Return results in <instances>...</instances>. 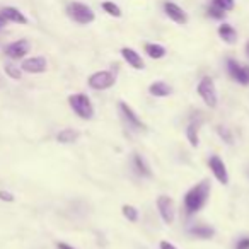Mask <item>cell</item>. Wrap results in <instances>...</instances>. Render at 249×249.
<instances>
[{
    "mask_svg": "<svg viewBox=\"0 0 249 249\" xmlns=\"http://www.w3.org/2000/svg\"><path fill=\"white\" fill-rule=\"evenodd\" d=\"M210 193H212V184L208 179H201L200 183L191 186L183 198V205H184L186 215L198 213V212L207 205L208 198H210Z\"/></svg>",
    "mask_w": 249,
    "mask_h": 249,
    "instance_id": "obj_1",
    "label": "cell"
},
{
    "mask_svg": "<svg viewBox=\"0 0 249 249\" xmlns=\"http://www.w3.org/2000/svg\"><path fill=\"white\" fill-rule=\"evenodd\" d=\"M69 104L72 107V111L80 118V120H92L94 114H96V109H94V104L90 101V97L87 94L77 92L69 96Z\"/></svg>",
    "mask_w": 249,
    "mask_h": 249,
    "instance_id": "obj_2",
    "label": "cell"
},
{
    "mask_svg": "<svg viewBox=\"0 0 249 249\" xmlns=\"http://www.w3.org/2000/svg\"><path fill=\"white\" fill-rule=\"evenodd\" d=\"M67 14L77 24H90L96 19V14H94L92 9L86 4H80V2H70L67 5Z\"/></svg>",
    "mask_w": 249,
    "mask_h": 249,
    "instance_id": "obj_3",
    "label": "cell"
},
{
    "mask_svg": "<svg viewBox=\"0 0 249 249\" xmlns=\"http://www.w3.org/2000/svg\"><path fill=\"white\" fill-rule=\"evenodd\" d=\"M196 92H198V96L201 97V101H203V103L207 104L208 107H217L218 94H217V89H215V82H213V79H212V77L205 75L203 79L198 82Z\"/></svg>",
    "mask_w": 249,
    "mask_h": 249,
    "instance_id": "obj_4",
    "label": "cell"
},
{
    "mask_svg": "<svg viewBox=\"0 0 249 249\" xmlns=\"http://www.w3.org/2000/svg\"><path fill=\"white\" fill-rule=\"evenodd\" d=\"M118 107H120V114H121V118H123L124 124L128 126V130H132V132H137V133L145 132V130H147L145 123L140 120L139 114L135 113V109H133L130 104H126L124 101H120Z\"/></svg>",
    "mask_w": 249,
    "mask_h": 249,
    "instance_id": "obj_5",
    "label": "cell"
},
{
    "mask_svg": "<svg viewBox=\"0 0 249 249\" xmlns=\"http://www.w3.org/2000/svg\"><path fill=\"white\" fill-rule=\"evenodd\" d=\"M87 84L94 90H107L116 84V75L111 70H97V72L90 73Z\"/></svg>",
    "mask_w": 249,
    "mask_h": 249,
    "instance_id": "obj_6",
    "label": "cell"
},
{
    "mask_svg": "<svg viewBox=\"0 0 249 249\" xmlns=\"http://www.w3.org/2000/svg\"><path fill=\"white\" fill-rule=\"evenodd\" d=\"M157 210H159V215L164 224L171 225L176 218V205H174L173 198L166 196V195H160L157 198Z\"/></svg>",
    "mask_w": 249,
    "mask_h": 249,
    "instance_id": "obj_7",
    "label": "cell"
},
{
    "mask_svg": "<svg viewBox=\"0 0 249 249\" xmlns=\"http://www.w3.org/2000/svg\"><path fill=\"white\" fill-rule=\"evenodd\" d=\"M227 72L231 79L239 82L241 86H249V65H241L237 60H227Z\"/></svg>",
    "mask_w": 249,
    "mask_h": 249,
    "instance_id": "obj_8",
    "label": "cell"
},
{
    "mask_svg": "<svg viewBox=\"0 0 249 249\" xmlns=\"http://www.w3.org/2000/svg\"><path fill=\"white\" fill-rule=\"evenodd\" d=\"M208 167H210L212 174L215 176V179L218 181L220 184H229V171H227V166L225 162L220 159L218 156H212L208 159Z\"/></svg>",
    "mask_w": 249,
    "mask_h": 249,
    "instance_id": "obj_9",
    "label": "cell"
},
{
    "mask_svg": "<svg viewBox=\"0 0 249 249\" xmlns=\"http://www.w3.org/2000/svg\"><path fill=\"white\" fill-rule=\"evenodd\" d=\"M29 52V41L28 39H18V41L11 43L5 46V55L12 60H21L28 55Z\"/></svg>",
    "mask_w": 249,
    "mask_h": 249,
    "instance_id": "obj_10",
    "label": "cell"
},
{
    "mask_svg": "<svg viewBox=\"0 0 249 249\" xmlns=\"http://www.w3.org/2000/svg\"><path fill=\"white\" fill-rule=\"evenodd\" d=\"M48 67L45 56H31V58L22 60L21 69L28 73H43Z\"/></svg>",
    "mask_w": 249,
    "mask_h": 249,
    "instance_id": "obj_11",
    "label": "cell"
},
{
    "mask_svg": "<svg viewBox=\"0 0 249 249\" xmlns=\"http://www.w3.org/2000/svg\"><path fill=\"white\" fill-rule=\"evenodd\" d=\"M164 12H166L167 18L176 22V24H186L188 22V14L179 5L174 4V2H166V4H164Z\"/></svg>",
    "mask_w": 249,
    "mask_h": 249,
    "instance_id": "obj_12",
    "label": "cell"
},
{
    "mask_svg": "<svg viewBox=\"0 0 249 249\" xmlns=\"http://www.w3.org/2000/svg\"><path fill=\"white\" fill-rule=\"evenodd\" d=\"M132 166L135 169V173L142 178H152V169H150V164L147 162V159L140 154H133L132 156Z\"/></svg>",
    "mask_w": 249,
    "mask_h": 249,
    "instance_id": "obj_13",
    "label": "cell"
},
{
    "mask_svg": "<svg viewBox=\"0 0 249 249\" xmlns=\"http://www.w3.org/2000/svg\"><path fill=\"white\" fill-rule=\"evenodd\" d=\"M121 56H123V60L128 63L132 69H135V70L145 69V63H143L142 56H140L133 48H121Z\"/></svg>",
    "mask_w": 249,
    "mask_h": 249,
    "instance_id": "obj_14",
    "label": "cell"
},
{
    "mask_svg": "<svg viewBox=\"0 0 249 249\" xmlns=\"http://www.w3.org/2000/svg\"><path fill=\"white\" fill-rule=\"evenodd\" d=\"M0 16L7 22H16V24H28V18L16 7H4L0 11Z\"/></svg>",
    "mask_w": 249,
    "mask_h": 249,
    "instance_id": "obj_15",
    "label": "cell"
},
{
    "mask_svg": "<svg viewBox=\"0 0 249 249\" xmlns=\"http://www.w3.org/2000/svg\"><path fill=\"white\" fill-rule=\"evenodd\" d=\"M149 94L154 97H167L173 94V87L164 80H156L149 86Z\"/></svg>",
    "mask_w": 249,
    "mask_h": 249,
    "instance_id": "obj_16",
    "label": "cell"
},
{
    "mask_svg": "<svg viewBox=\"0 0 249 249\" xmlns=\"http://www.w3.org/2000/svg\"><path fill=\"white\" fill-rule=\"evenodd\" d=\"M200 126H201V120H193L186 128V139L190 142L191 147H198L200 145Z\"/></svg>",
    "mask_w": 249,
    "mask_h": 249,
    "instance_id": "obj_17",
    "label": "cell"
},
{
    "mask_svg": "<svg viewBox=\"0 0 249 249\" xmlns=\"http://www.w3.org/2000/svg\"><path fill=\"white\" fill-rule=\"evenodd\" d=\"M193 237H198V239H212L215 235V229L210 227V225H205V224H196L193 227L188 229Z\"/></svg>",
    "mask_w": 249,
    "mask_h": 249,
    "instance_id": "obj_18",
    "label": "cell"
},
{
    "mask_svg": "<svg viewBox=\"0 0 249 249\" xmlns=\"http://www.w3.org/2000/svg\"><path fill=\"white\" fill-rule=\"evenodd\" d=\"M218 36H220L222 41L227 43V45H234V43L237 41V31H235L231 24H225V22L222 26H218Z\"/></svg>",
    "mask_w": 249,
    "mask_h": 249,
    "instance_id": "obj_19",
    "label": "cell"
},
{
    "mask_svg": "<svg viewBox=\"0 0 249 249\" xmlns=\"http://www.w3.org/2000/svg\"><path fill=\"white\" fill-rule=\"evenodd\" d=\"M80 133L77 132V130L73 128H63L58 132V135H56V142L58 143H75L77 140H79Z\"/></svg>",
    "mask_w": 249,
    "mask_h": 249,
    "instance_id": "obj_20",
    "label": "cell"
},
{
    "mask_svg": "<svg viewBox=\"0 0 249 249\" xmlns=\"http://www.w3.org/2000/svg\"><path fill=\"white\" fill-rule=\"evenodd\" d=\"M145 53L154 60H160L166 56V48L162 45H157V43H147L145 45Z\"/></svg>",
    "mask_w": 249,
    "mask_h": 249,
    "instance_id": "obj_21",
    "label": "cell"
},
{
    "mask_svg": "<svg viewBox=\"0 0 249 249\" xmlns=\"http://www.w3.org/2000/svg\"><path fill=\"white\" fill-rule=\"evenodd\" d=\"M121 213H123V217L126 218V220L133 222V224L139 220V210H137L133 205H123V207H121Z\"/></svg>",
    "mask_w": 249,
    "mask_h": 249,
    "instance_id": "obj_22",
    "label": "cell"
},
{
    "mask_svg": "<svg viewBox=\"0 0 249 249\" xmlns=\"http://www.w3.org/2000/svg\"><path fill=\"white\" fill-rule=\"evenodd\" d=\"M103 9L111 18H121V9L114 2H103Z\"/></svg>",
    "mask_w": 249,
    "mask_h": 249,
    "instance_id": "obj_23",
    "label": "cell"
},
{
    "mask_svg": "<svg viewBox=\"0 0 249 249\" xmlns=\"http://www.w3.org/2000/svg\"><path fill=\"white\" fill-rule=\"evenodd\" d=\"M212 5H215V7H218L224 12H229V11L234 9L235 2L234 0H212Z\"/></svg>",
    "mask_w": 249,
    "mask_h": 249,
    "instance_id": "obj_24",
    "label": "cell"
},
{
    "mask_svg": "<svg viewBox=\"0 0 249 249\" xmlns=\"http://www.w3.org/2000/svg\"><path fill=\"white\" fill-rule=\"evenodd\" d=\"M207 12H208V16H210V18H213V19H224V18H225V14H227V12L220 11V9L215 7V5H212V4L208 5Z\"/></svg>",
    "mask_w": 249,
    "mask_h": 249,
    "instance_id": "obj_25",
    "label": "cell"
},
{
    "mask_svg": "<svg viewBox=\"0 0 249 249\" xmlns=\"http://www.w3.org/2000/svg\"><path fill=\"white\" fill-rule=\"evenodd\" d=\"M5 73H7L11 79H16V80H19L22 77L21 70H19L18 67H14V65H5Z\"/></svg>",
    "mask_w": 249,
    "mask_h": 249,
    "instance_id": "obj_26",
    "label": "cell"
},
{
    "mask_svg": "<svg viewBox=\"0 0 249 249\" xmlns=\"http://www.w3.org/2000/svg\"><path fill=\"white\" fill-rule=\"evenodd\" d=\"M217 132H218V135H220L222 139L225 140V142H227V143H232V133L229 132L227 128H224V126H218Z\"/></svg>",
    "mask_w": 249,
    "mask_h": 249,
    "instance_id": "obj_27",
    "label": "cell"
},
{
    "mask_svg": "<svg viewBox=\"0 0 249 249\" xmlns=\"http://www.w3.org/2000/svg\"><path fill=\"white\" fill-rule=\"evenodd\" d=\"M234 249H249V237H241L237 242H235Z\"/></svg>",
    "mask_w": 249,
    "mask_h": 249,
    "instance_id": "obj_28",
    "label": "cell"
},
{
    "mask_svg": "<svg viewBox=\"0 0 249 249\" xmlns=\"http://www.w3.org/2000/svg\"><path fill=\"white\" fill-rule=\"evenodd\" d=\"M0 200L2 201H14V195L9 193V191H0Z\"/></svg>",
    "mask_w": 249,
    "mask_h": 249,
    "instance_id": "obj_29",
    "label": "cell"
},
{
    "mask_svg": "<svg viewBox=\"0 0 249 249\" xmlns=\"http://www.w3.org/2000/svg\"><path fill=\"white\" fill-rule=\"evenodd\" d=\"M159 248H160V249H178L176 246H174L173 242H169V241H160Z\"/></svg>",
    "mask_w": 249,
    "mask_h": 249,
    "instance_id": "obj_30",
    "label": "cell"
},
{
    "mask_svg": "<svg viewBox=\"0 0 249 249\" xmlns=\"http://www.w3.org/2000/svg\"><path fill=\"white\" fill-rule=\"evenodd\" d=\"M56 248H58V249H75V248H72L70 244H65V242H58V244H56Z\"/></svg>",
    "mask_w": 249,
    "mask_h": 249,
    "instance_id": "obj_31",
    "label": "cell"
},
{
    "mask_svg": "<svg viewBox=\"0 0 249 249\" xmlns=\"http://www.w3.org/2000/svg\"><path fill=\"white\" fill-rule=\"evenodd\" d=\"M5 24H7V21H5V19L2 18V16H0V29L5 28Z\"/></svg>",
    "mask_w": 249,
    "mask_h": 249,
    "instance_id": "obj_32",
    "label": "cell"
},
{
    "mask_svg": "<svg viewBox=\"0 0 249 249\" xmlns=\"http://www.w3.org/2000/svg\"><path fill=\"white\" fill-rule=\"evenodd\" d=\"M244 52H246V56H248V60H249V39H248V43H246V48H244Z\"/></svg>",
    "mask_w": 249,
    "mask_h": 249,
    "instance_id": "obj_33",
    "label": "cell"
}]
</instances>
